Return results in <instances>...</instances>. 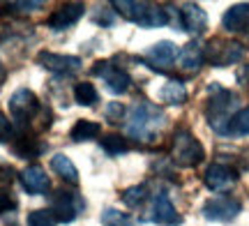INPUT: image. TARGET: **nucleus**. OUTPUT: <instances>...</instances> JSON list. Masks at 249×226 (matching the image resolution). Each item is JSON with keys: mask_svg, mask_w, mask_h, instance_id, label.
Wrapping results in <instances>:
<instances>
[{"mask_svg": "<svg viewBox=\"0 0 249 226\" xmlns=\"http://www.w3.org/2000/svg\"><path fill=\"white\" fill-rule=\"evenodd\" d=\"M166 125V116L164 111L152 104V102L143 100L136 102L134 109L129 111V120H127V134L136 139V141H143V143H152L157 134Z\"/></svg>", "mask_w": 249, "mask_h": 226, "instance_id": "nucleus-1", "label": "nucleus"}, {"mask_svg": "<svg viewBox=\"0 0 249 226\" xmlns=\"http://www.w3.org/2000/svg\"><path fill=\"white\" fill-rule=\"evenodd\" d=\"M235 104L238 97L235 92L226 90L219 83H213L208 88V104H205V118H208V125L213 127V132H217L219 136H226V127L229 120L235 113Z\"/></svg>", "mask_w": 249, "mask_h": 226, "instance_id": "nucleus-2", "label": "nucleus"}, {"mask_svg": "<svg viewBox=\"0 0 249 226\" xmlns=\"http://www.w3.org/2000/svg\"><path fill=\"white\" fill-rule=\"evenodd\" d=\"M111 7H116L127 21L141 28H161L169 26V12L166 7L152 5V2H136V0H113Z\"/></svg>", "mask_w": 249, "mask_h": 226, "instance_id": "nucleus-3", "label": "nucleus"}, {"mask_svg": "<svg viewBox=\"0 0 249 226\" xmlns=\"http://www.w3.org/2000/svg\"><path fill=\"white\" fill-rule=\"evenodd\" d=\"M171 159L180 169H194L205 159V150L189 129H178L171 143Z\"/></svg>", "mask_w": 249, "mask_h": 226, "instance_id": "nucleus-4", "label": "nucleus"}, {"mask_svg": "<svg viewBox=\"0 0 249 226\" xmlns=\"http://www.w3.org/2000/svg\"><path fill=\"white\" fill-rule=\"evenodd\" d=\"M39 100L33 90L28 88H18L12 97H9V113H12V125L14 129H18L21 134H26L28 129L33 127V120L39 113Z\"/></svg>", "mask_w": 249, "mask_h": 226, "instance_id": "nucleus-5", "label": "nucleus"}, {"mask_svg": "<svg viewBox=\"0 0 249 226\" xmlns=\"http://www.w3.org/2000/svg\"><path fill=\"white\" fill-rule=\"evenodd\" d=\"M83 199L76 191H67V190H58L55 194H51V215L55 217V222L62 224H70L79 217V212L83 210Z\"/></svg>", "mask_w": 249, "mask_h": 226, "instance_id": "nucleus-6", "label": "nucleus"}, {"mask_svg": "<svg viewBox=\"0 0 249 226\" xmlns=\"http://www.w3.org/2000/svg\"><path fill=\"white\" fill-rule=\"evenodd\" d=\"M245 49L238 42H224V39H210L205 44V63L214 67H229L242 60Z\"/></svg>", "mask_w": 249, "mask_h": 226, "instance_id": "nucleus-7", "label": "nucleus"}, {"mask_svg": "<svg viewBox=\"0 0 249 226\" xmlns=\"http://www.w3.org/2000/svg\"><path fill=\"white\" fill-rule=\"evenodd\" d=\"M92 74L104 81V86H107V90L111 92V95H124V92L132 88V76L124 72V70H120L118 65H113L111 60H99V63H95Z\"/></svg>", "mask_w": 249, "mask_h": 226, "instance_id": "nucleus-8", "label": "nucleus"}, {"mask_svg": "<svg viewBox=\"0 0 249 226\" xmlns=\"http://www.w3.org/2000/svg\"><path fill=\"white\" fill-rule=\"evenodd\" d=\"M242 210V203L235 196H213L210 201H205L201 212H203L205 219L210 222H222V224H229L233 219L240 215Z\"/></svg>", "mask_w": 249, "mask_h": 226, "instance_id": "nucleus-9", "label": "nucleus"}, {"mask_svg": "<svg viewBox=\"0 0 249 226\" xmlns=\"http://www.w3.org/2000/svg\"><path fill=\"white\" fill-rule=\"evenodd\" d=\"M145 222H152V224H160V226H178L182 222L180 212L176 210L173 201L166 191H160L152 196L150 210L145 215Z\"/></svg>", "mask_w": 249, "mask_h": 226, "instance_id": "nucleus-10", "label": "nucleus"}, {"mask_svg": "<svg viewBox=\"0 0 249 226\" xmlns=\"http://www.w3.org/2000/svg\"><path fill=\"white\" fill-rule=\"evenodd\" d=\"M178 46L169 42V39H161L157 44H152L148 51H145V65L155 70V72H169L173 63L178 60Z\"/></svg>", "mask_w": 249, "mask_h": 226, "instance_id": "nucleus-11", "label": "nucleus"}, {"mask_svg": "<svg viewBox=\"0 0 249 226\" xmlns=\"http://www.w3.org/2000/svg\"><path fill=\"white\" fill-rule=\"evenodd\" d=\"M203 182L210 191H226L238 182V171H235L233 166H229V164L214 162L205 169Z\"/></svg>", "mask_w": 249, "mask_h": 226, "instance_id": "nucleus-12", "label": "nucleus"}, {"mask_svg": "<svg viewBox=\"0 0 249 226\" xmlns=\"http://www.w3.org/2000/svg\"><path fill=\"white\" fill-rule=\"evenodd\" d=\"M37 63L42 65L44 70L58 74V76H70L76 74L81 70V58L76 55H60V53H51V51H42L37 55Z\"/></svg>", "mask_w": 249, "mask_h": 226, "instance_id": "nucleus-13", "label": "nucleus"}, {"mask_svg": "<svg viewBox=\"0 0 249 226\" xmlns=\"http://www.w3.org/2000/svg\"><path fill=\"white\" fill-rule=\"evenodd\" d=\"M180 12V30H185L189 35H201L208 28V14L201 5L196 2H185L178 7Z\"/></svg>", "mask_w": 249, "mask_h": 226, "instance_id": "nucleus-14", "label": "nucleus"}, {"mask_svg": "<svg viewBox=\"0 0 249 226\" xmlns=\"http://www.w3.org/2000/svg\"><path fill=\"white\" fill-rule=\"evenodd\" d=\"M83 14H86V7H83L81 2L60 5L55 12H51V17L46 18V26L51 28V30H67V28L74 26Z\"/></svg>", "mask_w": 249, "mask_h": 226, "instance_id": "nucleus-15", "label": "nucleus"}, {"mask_svg": "<svg viewBox=\"0 0 249 226\" xmlns=\"http://www.w3.org/2000/svg\"><path fill=\"white\" fill-rule=\"evenodd\" d=\"M18 180H21V185H23V190L28 194H46V191H51V180H49L46 171L39 164L26 166L21 171V175H18Z\"/></svg>", "mask_w": 249, "mask_h": 226, "instance_id": "nucleus-16", "label": "nucleus"}, {"mask_svg": "<svg viewBox=\"0 0 249 226\" xmlns=\"http://www.w3.org/2000/svg\"><path fill=\"white\" fill-rule=\"evenodd\" d=\"M222 26L226 33L249 37V2H240L226 9V14L222 17Z\"/></svg>", "mask_w": 249, "mask_h": 226, "instance_id": "nucleus-17", "label": "nucleus"}, {"mask_svg": "<svg viewBox=\"0 0 249 226\" xmlns=\"http://www.w3.org/2000/svg\"><path fill=\"white\" fill-rule=\"evenodd\" d=\"M205 63V46L198 42H189L178 53V67L187 74H196Z\"/></svg>", "mask_w": 249, "mask_h": 226, "instance_id": "nucleus-18", "label": "nucleus"}, {"mask_svg": "<svg viewBox=\"0 0 249 226\" xmlns=\"http://www.w3.org/2000/svg\"><path fill=\"white\" fill-rule=\"evenodd\" d=\"M160 100L164 104H169V106H182L187 102V88L185 83L178 81V79H171L161 86L160 90Z\"/></svg>", "mask_w": 249, "mask_h": 226, "instance_id": "nucleus-19", "label": "nucleus"}, {"mask_svg": "<svg viewBox=\"0 0 249 226\" xmlns=\"http://www.w3.org/2000/svg\"><path fill=\"white\" fill-rule=\"evenodd\" d=\"M12 150H14V155H18L21 159H33V157H37L39 153H44L46 145L39 143L35 136L30 134H21L14 141V145H12Z\"/></svg>", "mask_w": 249, "mask_h": 226, "instance_id": "nucleus-20", "label": "nucleus"}, {"mask_svg": "<svg viewBox=\"0 0 249 226\" xmlns=\"http://www.w3.org/2000/svg\"><path fill=\"white\" fill-rule=\"evenodd\" d=\"M102 134V125L95 122V120H76V125L71 127L70 139L74 143H83V141H90V139H97Z\"/></svg>", "mask_w": 249, "mask_h": 226, "instance_id": "nucleus-21", "label": "nucleus"}, {"mask_svg": "<svg viewBox=\"0 0 249 226\" xmlns=\"http://www.w3.org/2000/svg\"><path fill=\"white\" fill-rule=\"evenodd\" d=\"M51 169L60 175L62 180L71 182V185H76V182H79V171H76V166L71 164V159L67 157V155L55 153L53 157H51Z\"/></svg>", "mask_w": 249, "mask_h": 226, "instance_id": "nucleus-22", "label": "nucleus"}, {"mask_svg": "<svg viewBox=\"0 0 249 226\" xmlns=\"http://www.w3.org/2000/svg\"><path fill=\"white\" fill-rule=\"evenodd\" d=\"M226 136H249V106H242L233 113L226 127Z\"/></svg>", "mask_w": 249, "mask_h": 226, "instance_id": "nucleus-23", "label": "nucleus"}, {"mask_svg": "<svg viewBox=\"0 0 249 226\" xmlns=\"http://www.w3.org/2000/svg\"><path fill=\"white\" fill-rule=\"evenodd\" d=\"M74 100L79 102L81 106H95L99 102V92L97 88L88 81H81L74 86Z\"/></svg>", "mask_w": 249, "mask_h": 226, "instance_id": "nucleus-24", "label": "nucleus"}, {"mask_svg": "<svg viewBox=\"0 0 249 226\" xmlns=\"http://www.w3.org/2000/svg\"><path fill=\"white\" fill-rule=\"evenodd\" d=\"M120 199H123V203L127 208H139V206H143V203L148 201V187H145V185L127 187V190H123Z\"/></svg>", "mask_w": 249, "mask_h": 226, "instance_id": "nucleus-25", "label": "nucleus"}, {"mask_svg": "<svg viewBox=\"0 0 249 226\" xmlns=\"http://www.w3.org/2000/svg\"><path fill=\"white\" fill-rule=\"evenodd\" d=\"M102 150L111 157H118V155H124L129 150V145H127V139L124 136H118V134H108L102 139Z\"/></svg>", "mask_w": 249, "mask_h": 226, "instance_id": "nucleus-26", "label": "nucleus"}, {"mask_svg": "<svg viewBox=\"0 0 249 226\" xmlns=\"http://www.w3.org/2000/svg\"><path fill=\"white\" fill-rule=\"evenodd\" d=\"M102 222L107 226H132V217L116 208H107L102 212Z\"/></svg>", "mask_w": 249, "mask_h": 226, "instance_id": "nucleus-27", "label": "nucleus"}, {"mask_svg": "<svg viewBox=\"0 0 249 226\" xmlns=\"http://www.w3.org/2000/svg\"><path fill=\"white\" fill-rule=\"evenodd\" d=\"M28 226H55V217L51 210H33L28 215Z\"/></svg>", "mask_w": 249, "mask_h": 226, "instance_id": "nucleus-28", "label": "nucleus"}, {"mask_svg": "<svg viewBox=\"0 0 249 226\" xmlns=\"http://www.w3.org/2000/svg\"><path fill=\"white\" fill-rule=\"evenodd\" d=\"M17 208V199H14V194L5 187H0V215H5L9 210Z\"/></svg>", "mask_w": 249, "mask_h": 226, "instance_id": "nucleus-29", "label": "nucleus"}, {"mask_svg": "<svg viewBox=\"0 0 249 226\" xmlns=\"http://www.w3.org/2000/svg\"><path fill=\"white\" fill-rule=\"evenodd\" d=\"M107 120L108 122H120V120H124V106L120 102H111L107 106Z\"/></svg>", "mask_w": 249, "mask_h": 226, "instance_id": "nucleus-30", "label": "nucleus"}, {"mask_svg": "<svg viewBox=\"0 0 249 226\" xmlns=\"http://www.w3.org/2000/svg\"><path fill=\"white\" fill-rule=\"evenodd\" d=\"M5 7L12 9V12L28 14V12H37V9H42V2H39V0H35V2H7Z\"/></svg>", "mask_w": 249, "mask_h": 226, "instance_id": "nucleus-31", "label": "nucleus"}, {"mask_svg": "<svg viewBox=\"0 0 249 226\" xmlns=\"http://www.w3.org/2000/svg\"><path fill=\"white\" fill-rule=\"evenodd\" d=\"M12 134H14V125H12V120L0 111V143H2V141H9Z\"/></svg>", "mask_w": 249, "mask_h": 226, "instance_id": "nucleus-32", "label": "nucleus"}, {"mask_svg": "<svg viewBox=\"0 0 249 226\" xmlns=\"http://www.w3.org/2000/svg\"><path fill=\"white\" fill-rule=\"evenodd\" d=\"M95 21H97V23H102V26H113V23H116V17H113V12H111V9H102V17H95Z\"/></svg>", "mask_w": 249, "mask_h": 226, "instance_id": "nucleus-33", "label": "nucleus"}, {"mask_svg": "<svg viewBox=\"0 0 249 226\" xmlns=\"http://www.w3.org/2000/svg\"><path fill=\"white\" fill-rule=\"evenodd\" d=\"M5 81V67H2V63H0V83Z\"/></svg>", "mask_w": 249, "mask_h": 226, "instance_id": "nucleus-34", "label": "nucleus"}]
</instances>
